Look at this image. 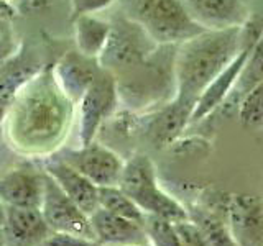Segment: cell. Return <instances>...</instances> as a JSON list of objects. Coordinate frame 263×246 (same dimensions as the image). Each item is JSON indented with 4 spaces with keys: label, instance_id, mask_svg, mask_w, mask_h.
Returning <instances> with one entry per match:
<instances>
[{
    "label": "cell",
    "instance_id": "3957f363",
    "mask_svg": "<svg viewBox=\"0 0 263 246\" xmlns=\"http://www.w3.org/2000/svg\"><path fill=\"white\" fill-rule=\"evenodd\" d=\"M176 49L178 45H160L148 59L114 76L120 104L127 110L153 112L176 97Z\"/></svg>",
    "mask_w": 263,
    "mask_h": 246
},
{
    "label": "cell",
    "instance_id": "d6a6232c",
    "mask_svg": "<svg viewBox=\"0 0 263 246\" xmlns=\"http://www.w3.org/2000/svg\"><path fill=\"white\" fill-rule=\"evenodd\" d=\"M132 246H153L152 243H143V244H132Z\"/></svg>",
    "mask_w": 263,
    "mask_h": 246
},
{
    "label": "cell",
    "instance_id": "9c48e42d",
    "mask_svg": "<svg viewBox=\"0 0 263 246\" xmlns=\"http://www.w3.org/2000/svg\"><path fill=\"white\" fill-rule=\"evenodd\" d=\"M40 209L43 212L49 228L53 230V233H69L94 238L89 213L82 210L48 172L45 177L43 202H41Z\"/></svg>",
    "mask_w": 263,
    "mask_h": 246
},
{
    "label": "cell",
    "instance_id": "e575fe53",
    "mask_svg": "<svg viewBox=\"0 0 263 246\" xmlns=\"http://www.w3.org/2000/svg\"><path fill=\"white\" fill-rule=\"evenodd\" d=\"M0 136H2V130H0Z\"/></svg>",
    "mask_w": 263,
    "mask_h": 246
},
{
    "label": "cell",
    "instance_id": "e0dca14e",
    "mask_svg": "<svg viewBox=\"0 0 263 246\" xmlns=\"http://www.w3.org/2000/svg\"><path fill=\"white\" fill-rule=\"evenodd\" d=\"M94 238L102 246H132L148 241L145 227L138 221L120 217L102 207L90 213Z\"/></svg>",
    "mask_w": 263,
    "mask_h": 246
},
{
    "label": "cell",
    "instance_id": "f1b7e54d",
    "mask_svg": "<svg viewBox=\"0 0 263 246\" xmlns=\"http://www.w3.org/2000/svg\"><path fill=\"white\" fill-rule=\"evenodd\" d=\"M115 0H69L71 4V20L79 15L99 13L109 8Z\"/></svg>",
    "mask_w": 263,
    "mask_h": 246
},
{
    "label": "cell",
    "instance_id": "cb8c5ba5",
    "mask_svg": "<svg viewBox=\"0 0 263 246\" xmlns=\"http://www.w3.org/2000/svg\"><path fill=\"white\" fill-rule=\"evenodd\" d=\"M143 227L148 235V241L153 246H184L175 221L146 213Z\"/></svg>",
    "mask_w": 263,
    "mask_h": 246
},
{
    "label": "cell",
    "instance_id": "603a6c76",
    "mask_svg": "<svg viewBox=\"0 0 263 246\" xmlns=\"http://www.w3.org/2000/svg\"><path fill=\"white\" fill-rule=\"evenodd\" d=\"M99 203H101L102 209L109 210L112 213H117L120 217L138 221V223H142V225L145 223L146 213L140 209L119 186L99 189Z\"/></svg>",
    "mask_w": 263,
    "mask_h": 246
},
{
    "label": "cell",
    "instance_id": "7402d4cb",
    "mask_svg": "<svg viewBox=\"0 0 263 246\" xmlns=\"http://www.w3.org/2000/svg\"><path fill=\"white\" fill-rule=\"evenodd\" d=\"M263 80V30L260 33V36L255 41V45L252 46L247 61L243 64V68L240 71L235 87L232 90V94L229 95L226 105H237L240 104L242 98L250 92V90L260 84Z\"/></svg>",
    "mask_w": 263,
    "mask_h": 246
},
{
    "label": "cell",
    "instance_id": "2e32d148",
    "mask_svg": "<svg viewBox=\"0 0 263 246\" xmlns=\"http://www.w3.org/2000/svg\"><path fill=\"white\" fill-rule=\"evenodd\" d=\"M2 228L7 246H40L53 233L36 207H7Z\"/></svg>",
    "mask_w": 263,
    "mask_h": 246
},
{
    "label": "cell",
    "instance_id": "83f0119b",
    "mask_svg": "<svg viewBox=\"0 0 263 246\" xmlns=\"http://www.w3.org/2000/svg\"><path fill=\"white\" fill-rule=\"evenodd\" d=\"M176 228L184 246H209V243L205 241V238L199 232V228L189 218L183 221H176Z\"/></svg>",
    "mask_w": 263,
    "mask_h": 246
},
{
    "label": "cell",
    "instance_id": "1f68e13d",
    "mask_svg": "<svg viewBox=\"0 0 263 246\" xmlns=\"http://www.w3.org/2000/svg\"><path fill=\"white\" fill-rule=\"evenodd\" d=\"M0 246H7L5 233H4V228H2V227H0Z\"/></svg>",
    "mask_w": 263,
    "mask_h": 246
},
{
    "label": "cell",
    "instance_id": "4dcf8cb0",
    "mask_svg": "<svg viewBox=\"0 0 263 246\" xmlns=\"http://www.w3.org/2000/svg\"><path fill=\"white\" fill-rule=\"evenodd\" d=\"M5 212H7V207H5V203L0 200V227L4 225V221H5Z\"/></svg>",
    "mask_w": 263,
    "mask_h": 246
},
{
    "label": "cell",
    "instance_id": "8fae6325",
    "mask_svg": "<svg viewBox=\"0 0 263 246\" xmlns=\"http://www.w3.org/2000/svg\"><path fill=\"white\" fill-rule=\"evenodd\" d=\"M46 172L43 166L23 162L0 176V200L5 207H41Z\"/></svg>",
    "mask_w": 263,
    "mask_h": 246
},
{
    "label": "cell",
    "instance_id": "9a60e30c",
    "mask_svg": "<svg viewBox=\"0 0 263 246\" xmlns=\"http://www.w3.org/2000/svg\"><path fill=\"white\" fill-rule=\"evenodd\" d=\"M41 166L86 213L90 215L101 207L99 203V189L101 187L96 186L84 174H81L78 169L69 166L68 162H64L60 156L53 154L49 158L41 159Z\"/></svg>",
    "mask_w": 263,
    "mask_h": 246
},
{
    "label": "cell",
    "instance_id": "8992f818",
    "mask_svg": "<svg viewBox=\"0 0 263 246\" xmlns=\"http://www.w3.org/2000/svg\"><path fill=\"white\" fill-rule=\"evenodd\" d=\"M110 23V36L99 56V64L114 76L143 63L160 46L138 23L132 22L123 13L115 16Z\"/></svg>",
    "mask_w": 263,
    "mask_h": 246
},
{
    "label": "cell",
    "instance_id": "5bb4252c",
    "mask_svg": "<svg viewBox=\"0 0 263 246\" xmlns=\"http://www.w3.org/2000/svg\"><path fill=\"white\" fill-rule=\"evenodd\" d=\"M101 64L96 57H89L76 48L66 51L53 64V72L63 92L78 105L90 84L101 72Z\"/></svg>",
    "mask_w": 263,
    "mask_h": 246
},
{
    "label": "cell",
    "instance_id": "836d02e7",
    "mask_svg": "<svg viewBox=\"0 0 263 246\" xmlns=\"http://www.w3.org/2000/svg\"><path fill=\"white\" fill-rule=\"evenodd\" d=\"M5 2H8V4H13V5H16V2H18V0H5Z\"/></svg>",
    "mask_w": 263,
    "mask_h": 246
},
{
    "label": "cell",
    "instance_id": "7a4b0ae2",
    "mask_svg": "<svg viewBox=\"0 0 263 246\" xmlns=\"http://www.w3.org/2000/svg\"><path fill=\"white\" fill-rule=\"evenodd\" d=\"M247 38L249 28L245 25L242 28L205 30L178 45L175 100L194 110L202 92L240 53Z\"/></svg>",
    "mask_w": 263,
    "mask_h": 246
},
{
    "label": "cell",
    "instance_id": "4316f807",
    "mask_svg": "<svg viewBox=\"0 0 263 246\" xmlns=\"http://www.w3.org/2000/svg\"><path fill=\"white\" fill-rule=\"evenodd\" d=\"M40 246H102L94 238L69 235V233H51Z\"/></svg>",
    "mask_w": 263,
    "mask_h": 246
},
{
    "label": "cell",
    "instance_id": "277c9868",
    "mask_svg": "<svg viewBox=\"0 0 263 246\" xmlns=\"http://www.w3.org/2000/svg\"><path fill=\"white\" fill-rule=\"evenodd\" d=\"M120 13L138 23L158 45H181L205 31L181 0H119Z\"/></svg>",
    "mask_w": 263,
    "mask_h": 246
},
{
    "label": "cell",
    "instance_id": "ffe728a7",
    "mask_svg": "<svg viewBox=\"0 0 263 246\" xmlns=\"http://www.w3.org/2000/svg\"><path fill=\"white\" fill-rule=\"evenodd\" d=\"M226 207L224 200L222 205H197L187 210L189 220L199 228L209 246H238L227 225Z\"/></svg>",
    "mask_w": 263,
    "mask_h": 246
},
{
    "label": "cell",
    "instance_id": "d6986e66",
    "mask_svg": "<svg viewBox=\"0 0 263 246\" xmlns=\"http://www.w3.org/2000/svg\"><path fill=\"white\" fill-rule=\"evenodd\" d=\"M191 115L193 109L173 98L170 104L152 112L150 120L146 121V136L158 148L166 146L191 125Z\"/></svg>",
    "mask_w": 263,
    "mask_h": 246
},
{
    "label": "cell",
    "instance_id": "4fadbf2b",
    "mask_svg": "<svg viewBox=\"0 0 263 246\" xmlns=\"http://www.w3.org/2000/svg\"><path fill=\"white\" fill-rule=\"evenodd\" d=\"M193 20L204 30L242 28L252 20L245 0H181Z\"/></svg>",
    "mask_w": 263,
    "mask_h": 246
},
{
    "label": "cell",
    "instance_id": "484cf974",
    "mask_svg": "<svg viewBox=\"0 0 263 246\" xmlns=\"http://www.w3.org/2000/svg\"><path fill=\"white\" fill-rule=\"evenodd\" d=\"M20 48L22 46L18 45V41H16L12 22L0 15V66L7 61H10L12 57L20 51Z\"/></svg>",
    "mask_w": 263,
    "mask_h": 246
},
{
    "label": "cell",
    "instance_id": "6da1fadb",
    "mask_svg": "<svg viewBox=\"0 0 263 246\" xmlns=\"http://www.w3.org/2000/svg\"><path fill=\"white\" fill-rule=\"evenodd\" d=\"M74 115L76 104L58 84L53 64H45L16 94L2 123V135L16 153L45 159L64 148Z\"/></svg>",
    "mask_w": 263,
    "mask_h": 246
},
{
    "label": "cell",
    "instance_id": "ac0fdd59",
    "mask_svg": "<svg viewBox=\"0 0 263 246\" xmlns=\"http://www.w3.org/2000/svg\"><path fill=\"white\" fill-rule=\"evenodd\" d=\"M43 66L35 54L25 53L23 48L10 61L0 66V130L16 94Z\"/></svg>",
    "mask_w": 263,
    "mask_h": 246
},
{
    "label": "cell",
    "instance_id": "44dd1931",
    "mask_svg": "<svg viewBox=\"0 0 263 246\" xmlns=\"http://www.w3.org/2000/svg\"><path fill=\"white\" fill-rule=\"evenodd\" d=\"M72 25L76 49L89 57L99 59L109 41L112 23L97 16L96 13H87L72 18Z\"/></svg>",
    "mask_w": 263,
    "mask_h": 246
},
{
    "label": "cell",
    "instance_id": "ba28073f",
    "mask_svg": "<svg viewBox=\"0 0 263 246\" xmlns=\"http://www.w3.org/2000/svg\"><path fill=\"white\" fill-rule=\"evenodd\" d=\"M56 156H60L64 162L78 169L99 187L119 186L125 164L119 153L96 139L87 145H79V148H63Z\"/></svg>",
    "mask_w": 263,
    "mask_h": 246
},
{
    "label": "cell",
    "instance_id": "d4e9b609",
    "mask_svg": "<svg viewBox=\"0 0 263 246\" xmlns=\"http://www.w3.org/2000/svg\"><path fill=\"white\" fill-rule=\"evenodd\" d=\"M238 118L247 128H263V80L238 104Z\"/></svg>",
    "mask_w": 263,
    "mask_h": 246
},
{
    "label": "cell",
    "instance_id": "30bf717a",
    "mask_svg": "<svg viewBox=\"0 0 263 246\" xmlns=\"http://www.w3.org/2000/svg\"><path fill=\"white\" fill-rule=\"evenodd\" d=\"M255 23L257 22H253V27H255ZM253 27H252V20L247 23V28H249L247 43L240 49V53L232 59V63H230L202 92V95L199 97V100H197L193 110L191 123H197L204 118H208L211 113H214L219 109V107L226 105L229 95L232 94V90L235 87L238 76H240V71L247 61V56H249L252 46L255 45V41H257V38L260 36V33L263 30V23H260L258 28H253Z\"/></svg>",
    "mask_w": 263,
    "mask_h": 246
},
{
    "label": "cell",
    "instance_id": "5b68a950",
    "mask_svg": "<svg viewBox=\"0 0 263 246\" xmlns=\"http://www.w3.org/2000/svg\"><path fill=\"white\" fill-rule=\"evenodd\" d=\"M119 187L145 213L168 218L175 223L189 218L187 209L160 187L155 162L143 153H135L125 161Z\"/></svg>",
    "mask_w": 263,
    "mask_h": 246
},
{
    "label": "cell",
    "instance_id": "7c38bea8",
    "mask_svg": "<svg viewBox=\"0 0 263 246\" xmlns=\"http://www.w3.org/2000/svg\"><path fill=\"white\" fill-rule=\"evenodd\" d=\"M226 218L238 246H263V200L253 195L227 197Z\"/></svg>",
    "mask_w": 263,
    "mask_h": 246
},
{
    "label": "cell",
    "instance_id": "f546056e",
    "mask_svg": "<svg viewBox=\"0 0 263 246\" xmlns=\"http://www.w3.org/2000/svg\"><path fill=\"white\" fill-rule=\"evenodd\" d=\"M53 2L54 0H18L16 2V10L23 15H35L48 10L53 5Z\"/></svg>",
    "mask_w": 263,
    "mask_h": 246
},
{
    "label": "cell",
    "instance_id": "52a82bcc",
    "mask_svg": "<svg viewBox=\"0 0 263 246\" xmlns=\"http://www.w3.org/2000/svg\"><path fill=\"white\" fill-rule=\"evenodd\" d=\"M120 104L117 80L114 74L104 68L99 72L96 80L81 97L76 109L79 115V131L78 138L81 145L94 141L99 130L104 123L112 118Z\"/></svg>",
    "mask_w": 263,
    "mask_h": 246
}]
</instances>
